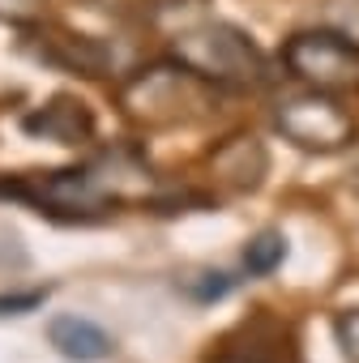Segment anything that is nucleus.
Here are the masks:
<instances>
[{
    "label": "nucleus",
    "instance_id": "nucleus-1",
    "mask_svg": "<svg viewBox=\"0 0 359 363\" xmlns=\"http://www.w3.org/2000/svg\"><path fill=\"white\" fill-rule=\"evenodd\" d=\"M175 60L189 65L197 77H206L214 86L253 90V86L270 82L261 48L227 22H197L189 30H180L175 35Z\"/></svg>",
    "mask_w": 359,
    "mask_h": 363
},
{
    "label": "nucleus",
    "instance_id": "nucleus-13",
    "mask_svg": "<svg viewBox=\"0 0 359 363\" xmlns=\"http://www.w3.org/2000/svg\"><path fill=\"white\" fill-rule=\"evenodd\" d=\"M48 291H22V295H0V316H22V312H35L43 308Z\"/></svg>",
    "mask_w": 359,
    "mask_h": 363
},
{
    "label": "nucleus",
    "instance_id": "nucleus-10",
    "mask_svg": "<svg viewBox=\"0 0 359 363\" xmlns=\"http://www.w3.org/2000/svg\"><path fill=\"white\" fill-rule=\"evenodd\" d=\"M287 257V240L278 231H261L248 248H244V269L248 274H274Z\"/></svg>",
    "mask_w": 359,
    "mask_h": 363
},
{
    "label": "nucleus",
    "instance_id": "nucleus-8",
    "mask_svg": "<svg viewBox=\"0 0 359 363\" xmlns=\"http://www.w3.org/2000/svg\"><path fill=\"white\" fill-rule=\"evenodd\" d=\"M270 158H265V145L257 137H231L223 141L214 154H210V171L223 189H236V193H248L261 184Z\"/></svg>",
    "mask_w": 359,
    "mask_h": 363
},
{
    "label": "nucleus",
    "instance_id": "nucleus-5",
    "mask_svg": "<svg viewBox=\"0 0 359 363\" xmlns=\"http://www.w3.org/2000/svg\"><path fill=\"white\" fill-rule=\"evenodd\" d=\"M206 363H304V354L287 320H278L274 312H253L214 342Z\"/></svg>",
    "mask_w": 359,
    "mask_h": 363
},
{
    "label": "nucleus",
    "instance_id": "nucleus-3",
    "mask_svg": "<svg viewBox=\"0 0 359 363\" xmlns=\"http://www.w3.org/2000/svg\"><path fill=\"white\" fill-rule=\"evenodd\" d=\"M282 65L308 90H321V94L359 90V43H350V39H342L333 30H299V35H291L282 43Z\"/></svg>",
    "mask_w": 359,
    "mask_h": 363
},
{
    "label": "nucleus",
    "instance_id": "nucleus-2",
    "mask_svg": "<svg viewBox=\"0 0 359 363\" xmlns=\"http://www.w3.org/2000/svg\"><path fill=\"white\" fill-rule=\"evenodd\" d=\"M210 82L197 77L189 65H150L141 73H133L120 90V103L128 107L133 120L141 124H184V120H197L206 107H210Z\"/></svg>",
    "mask_w": 359,
    "mask_h": 363
},
{
    "label": "nucleus",
    "instance_id": "nucleus-9",
    "mask_svg": "<svg viewBox=\"0 0 359 363\" xmlns=\"http://www.w3.org/2000/svg\"><path fill=\"white\" fill-rule=\"evenodd\" d=\"M48 337H52V346L65 354V359H73V363H99V359H107L111 350H116V342H111V333H103L94 320H86V316H56L52 325H48Z\"/></svg>",
    "mask_w": 359,
    "mask_h": 363
},
{
    "label": "nucleus",
    "instance_id": "nucleus-4",
    "mask_svg": "<svg viewBox=\"0 0 359 363\" xmlns=\"http://www.w3.org/2000/svg\"><path fill=\"white\" fill-rule=\"evenodd\" d=\"M274 124L282 128V137H291L299 150H316V154H329V150H342L350 137H355V124L350 116L321 90H304V94H291L278 103L274 111Z\"/></svg>",
    "mask_w": 359,
    "mask_h": 363
},
{
    "label": "nucleus",
    "instance_id": "nucleus-11",
    "mask_svg": "<svg viewBox=\"0 0 359 363\" xmlns=\"http://www.w3.org/2000/svg\"><path fill=\"white\" fill-rule=\"evenodd\" d=\"M231 286H236V278H231V274H219V269H214V274H197L193 282H184V291H189L197 303H214V299H223Z\"/></svg>",
    "mask_w": 359,
    "mask_h": 363
},
{
    "label": "nucleus",
    "instance_id": "nucleus-6",
    "mask_svg": "<svg viewBox=\"0 0 359 363\" xmlns=\"http://www.w3.org/2000/svg\"><path fill=\"white\" fill-rule=\"evenodd\" d=\"M39 56L60 65L65 73H82V77H107L111 73V52L90 39V35H73L65 26H39Z\"/></svg>",
    "mask_w": 359,
    "mask_h": 363
},
{
    "label": "nucleus",
    "instance_id": "nucleus-7",
    "mask_svg": "<svg viewBox=\"0 0 359 363\" xmlns=\"http://www.w3.org/2000/svg\"><path fill=\"white\" fill-rule=\"evenodd\" d=\"M22 128H26L31 137L56 141V145H82V141L94 137V116H90V107H86L82 99L60 94V99L35 107V111L22 120Z\"/></svg>",
    "mask_w": 359,
    "mask_h": 363
},
{
    "label": "nucleus",
    "instance_id": "nucleus-12",
    "mask_svg": "<svg viewBox=\"0 0 359 363\" xmlns=\"http://www.w3.org/2000/svg\"><path fill=\"white\" fill-rule=\"evenodd\" d=\"M338 342H342L346 363H359V308H350V312L338 316Z\"/></svg>",
    "mask_w": 359,
    "mask_h": 363
}]
</instances>
